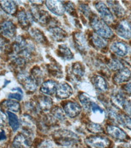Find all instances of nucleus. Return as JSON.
I'll return each instance as SVG.
<instances>
[{"instance_id":"9d476101","label":"nucleus","mask_w":131,"mask_h":148,"mask_svg":"<svg viewBox=\"0 0 131 148\" xmlns=\"http://www.w3.org/2000/svg\"><path fill=\"white\" fill-rule=\"evenodd\" d=\"M73 94V89L71 86L66 83H60L56 90L57 97L60 99H66Z\"/></svg>"},{"instance_id":"4c0bfd02","label":"nucleus","mask_w":131,"mask_h":148,"mask_svg":"<svg viewBox=\"0 0 131 148\" xmlns=\"http://www.w3.org/2000/svg\"><path fill=\"white\" fill-rule=\"evenodd\" d=\"M91 109L94 114H98L99 115H103L104 114L103 110L94 102L92 103Z\"/></svg>"},{"instance_id":"49530a36","label":"nucleus","mask_w":131,"mask_h":148,"mask_svg":"<svg viewBox=\"0 0 131 148\" xmlns=\"http://www.w3.org/2000/svg\"><path fill=\"white\" fill-rule=\"evenodd\" d=\"M5 84H4V86H5L6 85H7L8 83H10V82H9V81H7V80H5Z\"/></svg>"},{"instance_id":"4468645a","label":"nucleus","mask_w":131,"mask_h":148,"mask_svg":"<svg viewBox=\"0 0 131 148\" xmlns=\"http://www.w3.org/2000/svg\"><path fill=\"white\" fill-rule=\"evenodd\" d=\"M131 78V72L126 67L120 69L114 75L113 79L116 84H121L128 82Z\"/></svg>"},{"instance_id":"79ce46f5","label":"nucleus","mask_w":131,"mask_h":148,"mask_svg":"<svg viewBox=\"0 0 131 148\" xmlns=\"http://www.w3.org/2000/svg\"><path fill=\"white\" fill-rule=\"evenodd\" d=\"M8 98L10 99H14L16 100H21L22 99V95L20 93H15V94H10L8 96Z\"/></svg>"},{"instance_id":"a19ab883","label":"nucleus","mask_w":131,"mask_h":148,"mask_svg":"<svg viewBox=\"0 0 131 148\" xmlns=\"http://www.w3.org/2000/svg\"><path fill=\"white\" fill-rule=\"evenodd\" d=\"M6 120H7V116L3 112L0 110V127L3 126L5 124Z\"/></svg>"},{"instance_id":"a211bd4d","label":"nucleus","mask_w":131,"mask_h":148,"mask_svg":"<svg viewBox=\"0 0 131 148\" xmlns=\"http://www.w3.org/2000/svg\"><path fill=\"white\" fill-rule=\"evenodd\" d=\"M57 86V83L55 81L48 80V81H46L42 84L40 90L44 94L52 95L56 92Z\"/></svg>"},{"instance_id":"c9c22d12","label":"nucleus","mask_w":131,"mask_h":148,"mask_svg":"<svg viewBox=\"0 0 131 148\" xmlns=\"http://www.w3.org/2000/svg\"><path fill=\"white\" fill-rule=\"evenodd\" d=\"M64 9L67 13L70 15L72 16H75L76 15L75 8V5L72 3L68 2L64 4Z\"/></svg>"},{"instance_id":"473e14b6","label":"nucleus","mask_w":131,"mask_h":148,"mask_svg":"<svg viewBox=\"0 0 131 148\" xmlns=\"http://www.w3.org/2000/svg\"><path fill=\"white\" fill-rule=\"evenodd\" d=\"M4 104L6 106V108H8L11 111H13V112H16L20 110V104L15 101L9 100L5 101Z\"/></svg>"},{"instance_id":"4be33fe9","label":"nucleus","mask_w":131,"mask_h":148,"mask_svg":"<svg viewBox=\"0 0 131 148\" xmlns=\"http://www.w3.org/2000/svg\"><path fill=\"white\" fill-rule=\"evenodd\" d=\"M92 83L95 88L99 91L104 92L108 89V85L106 81L99 75H95L92 78Z\"/></svg>"},{"instance_id":"9b49d317","label":"nucleus","mask_w":131,"mask_h":148,"mask_svg":"<svg viewBox=\"0 0 131 148\" xmlns=\"http://www.w3.org/2000/svg\"><path fill=\"white\" fill-rule=\"evenodd\" d=\"M64 113L71 118H74L78 116L82 111V108L77 103L67 102L64 106Z\"/></svg>"},{"instance_id":"b1692460","label":"nucleus","mask_w":131,"mask_h":148,"mask_svg":"<svg viewBox=\"0 0 131 148\" xmlns=\"http://www.w3.org/2000/svg\"><path fill=\"white\" fill-rule=\"evenodd\" d=\"M91 38L93 46L98 49H104L108 45V42L106 40L96 33H93Z\"/></svg>"},{"instance_id":"f8f14e48","label":"nucleus","mask_w":131,"mask_h":148,"mask_svg":"<svg viewBox=\"0 0 131 148\" xmlns=\"http://www.w3.org/2000/svg\"><path fill=\"white\" fill-rule=\"evenodd\" d=\"M106 130L110 136L118 140L124 141L126 140L128 138L126 132L117 126L112 125L108 126Z\"/></svg>"},{"instance_id":"7c9ffc66","label":"nucleus","mask_w":131,"mask_h":148,"mask_svg":"<svg viewBox=\"0 0 131 148\" xmlns=\"http://www.w3.org/2000/svg\"><path fill=\"white\" fill-rule=\"evenodd\" d=\"M79 99H80V103H82V104L85 109L86 110L91 109V104L93 101L91 100V99L89 96H87L84 94H82L80 95Z\"/></svg>"},{"instance_id":"0eeeda50","label":"nucleus","mask_w":131,"mask_h":148,"mask_svg":"<svg viewBox=\"0 0 131 148\" xmlns=\"http://www.w3.org/2000/svg\"><path fill=\"white\" fill-rule=\"evenodd\" d=\"M16 29L10 21H4L0 24V34L7 38H12L15 36Z\"/></svg>"},{"instance_id":"39448f33","label":"nucleus","mask_w":131,"mask_h":148,"mask_svg":"<svg viewBox=\"0 0 131 148\" xmlns=\"http://www.w3.org/2000/svg\"><path fill=\"white\" fill-rule=\"evenodd\" d=\"M32 13L34 19L43 25L47 24L51 21L50 15L46 11L40 9L37 5L32 7Z\"/></svg>"},{"instance_id":"20e7f679","label":"nucleus","mask_w":131,"mask_h":148,"mask_svg":"<svg viewBox=\"0 0 131 148\" xmlns=\"http://www.w3.org/2000/svg\"><path fill=\"white\" fill-rule=\"evenodd\" d=\"M56 139L63 145H71L76 141L78 137L74 133L69 131H61L55 134Z\"/></svg>"},{"instance_id":"423d86ee","label":"nucleus","mask_w":131,"mask_h":148,"mask_svg":"<svg viewBox=\"0 0 131 148\" xmlns=\"http://www.w3.org/2000/svg\"><path fill=\"white\" fill-rule=\"evenodd\" d=\"M95 8L102 19L108 24H111L114 21V17L111 11L106 5L102 2H98L95 4Z\"/></svg>"},{"instance_id":"aec40b11","label":"nucleus","mask_w":131,"mask_h":148,"mask_svg":"<svg viewBox=\"0 0 131 148\" xmlns=\"http://www.w3.org/2000/svg\"><path fill=\"white\" fill-rule=\"evenodd\" d=\"M112 101L114 105L117 108H122L126 101V99L125 97H124L123 92L120 90H117L114 92V93L112 94Z\"/></svg>"},{"instance_id":"c03bdc74","label":"nucleus","mask_w":131,"mask_h":148,"mask_svg":"<svg viewBox=\"0 0 131 148\" xmlns=\"http://www.w3.org/2000/svg\"><path fill=\"white\" fill-rule=\"evenodd\" d=\"M124 89L129 95H131V83H128L127 84L124 86Z\"/></svg>"},{"instance_id":"ea45409f","label":"nucleus","mask_w":131,"mask_h":148,"mask_svg":"<svg viewBox=\"0 0 131 148\" xmlns=\"http://www.w3.org/2000/svg\"><path fill=\"white\" fill-rule=\"evenodd\" d=\"M49 71L50 72H51L52 75L54 76V75L58 76V75H60V74L61 73V70L59 69V67L54 64H52L51 66H49Z\"/></svg>"},{"instance_id":"f3484780","label":"nucleus","mask_w":131,"mask_h":148,"mask_svg":"<svg viewBox=\"0 0 131 148\" xmlns=\"http://www.w3.org/2000/svg\"><path fill=\"white\" fill-rule=\"evenodd\" d=\"M18 20L20 25L23 27H29L33 21V16L29 12L21 10L17 15Z\"/></svg>"},{"instance_id":"5701e85b","label":"nucleus","mask_w":131,"mask_h":148,"mask_svg":"<svg viewBox=\"0 0 131 148\" xmlns=\"http://www.w3.org/2000/svg\"><path fill=\"white\" fill-rule=\"evenodd\" d=\"M13 147L14 148H28L29 147V141L24 135L19 134L13 141Z\"/></svg>"},{"instance_id":"dca6fc26","label":"nucleus","mask_w":131,"mask_h":148,"mask_svg":"<svg viewBox=\"0 0 131 148\" xmlns=\"http://www.w3.org/2000/svg\"><path fill=\"white\" fill-rule=\"evenodd\" d=\"M50 35L53 39L58 42H61L65 40L67 37V33L63 29L58 26H51L48 29Z\"/></svg>"},{"instance_id":"58836bf2","label":"nucleus","mask_w":131,"mask_h":148,"mask_svg":"<svg viewBox=\"0 0 131 148\" xmlns=\"http://www.w3.org/2000/svg\"><path fill=\"white\" fill-rule=\"evenodd\" d=\"M32 77L36 80V82H38V80L40 78H41L43 76V73L41 71V69L38 67H35L32 70Z\"/></svg>"},{"instance_id":"1a4fd4ad","label":"nucleus","mask_w":131,"mask_h":148,"mask_svg":"<svg viewBox=\"0 0 131 148\" xmlns=\"http://www.w3.org/2000/svg\"><path fill=\"white\" fill-rule=\"evenodd\" d=\"M46 5L47 9L56 15H63L65 12L64 4L61 1H46Z\"/></svg>"},{"instance_id":"f257e3e1","label":"nucleus","mask_w":131,"mask_h":148,"mask_svg":"<svg viewBox=\"0 0 131 148\" xmlns=\"http://www.w3.org/2000/svg\"><path fill=\"white\" fill-rule=\"evenodd\" d=\"M91 25L95 33L104 39L110 38L114 36V32L108 24L96 16L91 18Z\"/></svg>"},{"instance_id":"72a5a7b5","label":"nucleus","mask_w":131,"mask_h":148,"mask_svg":"<svg viewBox=\"0 0 131 148\" xmlns=\"http://www.w3.org/2000/svg\"><path fill=\"white\" fill-rule=\"evenodd\" d=\"M87 129H88V130L92 133L98 134V133H102L103 132V127L100 125L98 124V123L91 122L87 125Z\"/></svg>"},{"instance_id":"393cba45","label":"nucleus","mask_w":131,"mask_h":148,"mask_svg":"<svg viewBox=\"0 0 131 148\" xmlns=\"http://www.w3.org/2000/svg\"><path fill=\"white\" fill-rule=\"evenodd\" d=\"M108 4L112 11L114 12L116 16L121 18L125 14V10L122 8V6L117 1H108Z\"/></svg>"},{"instance_id":"6ab92c4d","label":"nucleus","mask_w":131,"mask_h":148,"mask_svg":"<svg viewBox=\"0 0 131 148\" xmlns=\"http://www.w3.org/2000/svg\"><path fill=\"white\" fill-rule=\"evenodd\" d=\"M0 7L6 14L9 15H14L17 11V5L14 1H0Z\"/></svg>"},{"instance_id":"2f4dec72","label":"nucleus","mask_w":131,"mask_h":148,"mask_svg":"<svg viewBox=\"0 0 131 148\" xmlns=\"http://www.w3.org/2000/svg\"><path fill=\"white\" fill-rule=\"evenodd\" d=\"M108 66L110 70L112 71H119L124 68L122 63L117 59L111 60L108 63Z\"/></svg>"},{"instance_id":"a18cd8bd","label":"nucleus","mask_w":131,"mask_h":148,"mask_svg":"<svg viewBox=\"0 0 131 148\" xmlns=\"http://www.w3.org/2000/svg\"><path fill=\"white\" fill-rule=\"evenodd\" d=\"M6 138L5 134L3 130H1L0 131V140H3Z\"/></svg>"},{"instance_id":"2eb2a0df","label":"nucleus","mask_w":131,"mask_h":148,"mask_svg":"<svg viewBox=\"0 0 131 148\" xmlns=\"http://www.w3.org/2000/svg\"><path fill=\"white\" fill-rule=\"evenodd\" d=\"M73 38L75 44L78 50L82 52H86L88 49V46L84 35L82 32H77L75 34Z\"/></svg>"},{"instance_id":"6e6552de","label":"nucleus","mask_w":131,"mask_h":148,"mask_svg":"<svg viewBox=\"0 0 131 148\" xmlns=\"http://www.w3.org/2000/svg\"><path fill=\"white\" fill-rule=\"evenodd\" d=\"M117 35L125 40L131 39V24L130 23L124 20L118 24L116 27Z\"/></svg>"},{"instance_id":"bb28decb","label":"nucleus","mask_w":131,"mask_h":148,"mask_svg":"<svg viewBox=\"0 0 131 148\" xmlns=\"http://www.w3.org/2000/svg\"><path fill=\"white\" fill-rule=\"evenodd\" d=\"M72 75L77 79H79L84 76V69L83 65L80 63H75L72 64L71 67Z\"/></svg>"},{"instance_id":"f704fd0d","label":"nucleus","mask_w":131,"mask_h":148,"mask_svg":"<svg viewBox=\"0 0 131 148\" xmlns=\"http://www.w3.org/2000/svg\"><path fill=\"white\" fill-rule=\"evenodd\" d=\"M52 113L55 116V118H57L60 120H64L65 119L64 111L59 107H56L53 108L52 111Z\"/></svg>"},{"instance_id":"f03ea898","label":"nucleus","mask_w":131,"mask_h":148,"mask_svg":"<svg viewBox=\"0 0 131 148\" xmlns=\"http://www.w3.org/2000/svg\"><path fill=\"white\" fill-rule=\"evenodd\" d=\"M18 79L27 90L34 91L37 88L38 82L32 75H29L27 72L20 73L18 75Z\"/></svg>"},{"instance_id":"e433bc0d","label":"nucleus","mask_w":131,"mask_h":148,"mask_svg":"<svg viewBox=\"0 0 131 148\" xmlns=\"http://www.w3.org/2000/svg\"><path fill=\"white\" fill-rule=\"evenodd\" d=\"M80 10L83 14V15L84 16H86V17H87V18H90L91 16V18L92 17L91 16L92 11H91L90 8L87 5L84 4H81L80 5Z\"/></svg>"},{"instance_id":"c85d7f7f","label":"nucleus","mask_w":131,"mask_h":148,"mask_svg":"<svg viewBox=\"0 0 131 148\" xmlns=\"http://www.w3.org/2000/svg\"><path fill=\"white\" fill-rule=\"evenodd\" d=\"M7 114L8 116L9 125L10 126L12 129H13L14 131H17L20 126V123L17 116L13 112H10V111H8Z\"/></svg>"},{"instance_id":"a878e982","label":"nucleus","mask_w":131,"mask_h":148,"mask_svg":"<svg viewBox=\"0 0 131 148\" xmlns=\"http://www.w3.org/2000/svg\"><path fill=\"white\" fill-rule=\"evenodd\" d=\"M29 33L31 36L37 42L43 44L46 42V38L40 30L36 28H32L29 30Z\"/></svg>"},{"instance_id":"7ed1b4c3","label":"nucleus","mask_w":131,"mask_h":148,"mask_svg":"<svg viewBox=\"0 0 131 148\" xmlns=\"http://www.w3.org/2000/svg\"><path fill=\"white\" fill-rule=\"evenodd\" d=\"M86 143L92 148H108L110 145V140L105 137L96 135L87 138Z\"/></svg>"},{"instance_id":"c756f323","label":"nucleus","mask_w":131,"mask_h":148,"mask_svg":"<svg viewBox=\"0 0 131 148\" xmlns=\"http://www.w3.org/2000/svg\"><path fill=\"white\" fill-rule=\"evenodd\" d=\"M115 121L131 130V119L128 115H117Z\"/></svg>"},{"instance_id":"ddd939ff","label":"nucleus","mask_w":131,"mask_h":148,"mask_svg":"<svg viewBox=\"0 0 131 148\" xmlns=\"http://www.w3.org/2000/svg\"><path fill=\"white\" fill-rule=\"evenodd\" d=\"M110 49L112 52L120 57L126 56L129 52V49L126 45L120 41L112 42L110 46Z\"/></svg>"},{"instance_id":"cd10ccee","label":"nucleus","mask_w":131,"mask_h":148,"mask_svg":"<svg viewBox=\"0 0 131 148\" xmlns=\"http://www.w3.org/2000/svg\"><path fill=\"white\" fill-rule=\"evenodd\" d=\"M53 101L51 98L47 96H42L40 98L38 101V105L40 108L44 110L47 111L52 106Z\"/></svg>"},{"instance_id":"412c9836","label":"nucleus","mask_w":131,"mask_h":148,"mask_svg":"<svg viewBox=\"0 0 131 148\" xmlns=\"http://www.w3.org/2000/svg\"><path fill=\"white\" fill-rule=\"evenodd\" d=\"M57 53L61 58L65 61L71 60L73 58V54L71 49L64 45L58 46Z\"/></svg>"},{"instance_id":"37998d69","label":"nucleus","mask_w":131,"mask_h":148,"mask_svg":"<svg viewBox=\"0 0 131 148\" xmlns=\"http://www.w3.org/2000/svg\"><path fill=\"white\" fill-rule=\"evenodd\" d=\"M124 109L125 110L127 113L131 116V101L129 100H126L125 104L123 106Z\"/></svg>"}]
</instances>
